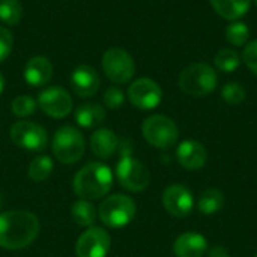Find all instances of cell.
<instances>
[{
	"mask_svg": "<svg viewBox=\"0 0 257 257\" xmlns=\"http://www.w3.org/2000/svg\"><path fill=\"white\" fill-rule=\"evenodd\" d=\"M39 235V220L29 211H8L0 214V247L21 250Z\"/></svg>",
	"mask_w": 257,
	"mask_h": 257,
	"instance_id": "cell-1",
	"label": "cell"
},
{
	"mask_svg": "<svg viewBox=\"0 0 257 257\" xmlns=\"http://www.w3.org/2000/svg\"><path fill=\"white\" fill-rule=\"evenodd\" d=\"M113 185V172L102 163H89L81 167L74 181V193L83 200H98L108 194Z\"/></svg>",
	"mask_w": 257,
	"mask_h": 257,
	"instance_id": "cell-2",
	"label": "cell"
},
{
	"mask_svg": "<svg viewBox=\"0 0 257 257\" xmlns=\"http://www.w3.org/2000/svg\"><path fill=\"white\" fill-rule=\"evenodd\" d=\"M218 77L217 72L208 63H191L182 69L179 75V87L184 93L202 98L212 93L217 89Z\"/></svg>",
	"mask_w": 257,
	"mask_h": 257,
	"instance_id": "cell-3",
	"label": "cell"
},
{
	"mask_svg": "<svg viewBox=\"0 0 257 257\" xmlns=\"http://www.w3.org/2000/svg\"><path fill=\"white\" fill-rule=\"evenodd\" d=\"M53 154L62 164H75L86 151L83 134L72 125L60 126L53 137Z\"/></svg>",
	"mask_w": 257,
	"mask_h": 257,
	"instance_id": "cell-4",
	"label": "cell"
},
{
	"mask_svg": "<svg viewBox=\"0 0 257 257\" xmlns=\"http://www.w3.org/2000/svg\"><path fill=\"white\" fill-rule=\"evenodd\" d=\"M137 212L136 202L126 194L108 196L98 209V217L101 221L113 229H120L128 226Z\"/></svg>",
	"mask_w": 257,
	"mask_h": 257,
	"instance_id": "cell-5",
	"label": "cell"
},
{
	"mask_svg": "<svg viewBox=\"0 0 257 257\" xmlns=\"http://www.w3.org/2000/svg\"><path fill=\"white\" fill-rule=\"evenodd\" d=\"M142 134L149 145L158 149H170L179 139L176 123L163 114H154L145 119L142 123Z\"/></svg>",
	"mask_w": 257,
	"mask_h": 257,
	"instance_id": "cell-6",
	"label": "cell"
},
{
	"mask_svg": "<svg viewBox=\"0 0 257 257\" xmlns=\"http://www.w3.org/2000/svg\"><path fill=\"white\" fill-rule=\"evenodd\" d=\"M102 69L113 83L125 84L134 77L136 63L133 56L126 50L120 47H113L108 48L102 56Z\"/></svg>",
	"mask_w": 257,
	"mask_h": 257,
	"instance_id": "cell-7",
	"label": "cell"
},
{
	"mask_svg": "<svg viewBox=\"0 0 257 257\" xmlns=\"http://www.w3.org/2000/svg\"><path fill=\"white\" fill-rule=\"evenodd\" d=\"M116 176L119 184L133 193H140L148 188L151 182L149 170L137 158L125 154L116 166Z\"/></svg>",
	"mask_w": 257,
	"mask_h": 257,
	"instance_id": "cell-8",
	"label": "cell"
},
{
	"mask_svg": "<svg viewBox=\"0 0 257 257\" xmlns=\"http://www.w3.org/2000/svg\"><path fill=\"white\" fill-rule=\"evenodd\" d=\"M9 136L15 146L30 152H41L48 143L47 131L41 125L29 120H20L14 123L9 130Z\"/></svg>",
	"mask_w": 257,
	"mask_h": 257,
	"instance_id": "cell-9",
	"label": "cell"
},
{
	"mask_svg": "<svg viewBox=\"0 0 257 257\" xmlns=\"http://www.w3.org/2000/svg\"><path fill=\"white\" fill-rule=\"evenodd\" d=\"M38 107L50 117L62 119L72 111V98L63 87H48L38 96Z\"/></svg>",
	"mask_w": 257,
	"mask_h": 257,
	"instance_id": "cell-10",
	"label": "cell"
},
{
	"mask_svg": "<svg viewBox=\"0 0 257 257\" xmlns=\"http://www.w3.org/2000/svg\"><path fill=\"white\" fill-rule=\"evenodd\" d=\"M111 239L102 227H87L75 244L77 257H105L110 251Z\"/></svg>",
	"mask_w": 257,
	"mask_h": 257,
	"instance_id": "cell-11",
	"label": "cell"
},
{
	"mask_svg": "<svg viewBox=\"0 0 257 257\" xmlns=\"http://www.w3.org/2000/svg\"><path fill=\"white\" fill-rule=\"evenodd\" d=\"M128 99L140 110H152L160 105L163 90L157 81L151 78H139L128 87Z\"/></svg>",
	"mask_w": 257,
	"mask_h": 257,
	"instance_id": "cell-12",
	"label": "cell"
},
{
	"mask_svg": "<svg viewBox=\"0 0 257 257\" xmlns=\"http://www.w3.org/2000/svg\"><path fill=\"white\" fill-rule=\"evenodd\" d=\"M163 206L175 218H185L193 212V193L182 184H172L163 193Z\"/></svg>",
	"mask_w": 257,
	"mask_h": 257,
	"instance_id": "cell-13",
	"label": "cell"
},
{
	"mask_svg": "<svg viewBox=\"0 0 257 257\" xmlns=\"http://www.w3.org/2000/svg\"><path fill=\"white\" fill-rule=\"evenodd\" d=\"M71 87L74 93H77L81 98H90L96 95L101 86V78L95 68L89 65H80L77 66L71 74Z\"/></svg>",
	"mask_w": 257,
	"mask_h": 257,
	"instance_id": "cell-14",
	"label": "cell"
},
{
	"mask_svg": "<svg viewBox=\"0 0 257 257\" xmlns=\"http://www.w3.org/2000/svg\"><path fill=\"white\" fill-rule=\"evenodd\" d=\"M176 161L185 170H199L208 161L206 148L196 140H184L176 149Z\"/></svg>",
	"mask_w": 257,
	"mask_h": 257,
	"instance_id": "cell-15",
	"label": "cell"
},
{
	"mask_svg": "<svg viewBox=\"0 0 257 257\" xmlns=\"http://www.w3.org/2000/svg\"><path fill=\"white\" fill-rule=\"evenodd\" d=\"M173 253L176 257H203L208 253V241L202 233L185 232L175 239Z\"/></svg>",
	"mask_w": 257,
	"mask_h": 257,
	"instance_id": "cell-16",
	"label": "cell"
},
{
	"mask_svg": "<svg viewBox=\"0 0 257 257\" xmlns=\"http://www.w3.org/2000/svg\"><path fill=\"white\" fill-rule=\"evenodd\" d=\"M23 75L24 80L33 87L45 86L53 77V65L47 57L35 56L29 59V62L26 63Z\"/></svg>",
	"mask_w": 257,
	"mask_h": 257,
	"instance_id": "cell-17",
	"label": "cell"
},
{
	"mask_svg": "<svg viewBox=\"0 0 257 257\" xmlns=\"http://www.w3.org/2000/svg\"><path fill=\"white\" fill-rule=\"evenodd\" d=\"M117 146H119V139L108 128H99L90 137L92 152L102 160L111 157L117 151Z\"/></svg>",
	"mask_w": 257,
	"mask_h": 257,
	"instance_id": "cell-18",
	"label": "cell"
},
{
	"mask_svg": "<svg viewBox=\"0 0 257 257\" xmlns=\"http://www.w3.org/2000/svg\"><path fill=\"white\" fill-rule=\"evenodd\" d=\"M105 119V110L101 104L86 102L75 110V122L81 128H95L99 126Z\"/></svg>",
	"mask_w": 257,
	"mask_h": 257,
	"instance_id": "cell-19",
	"label": "cell"
},
{
	"mask_svg": "<svg viewBox=\"0 0 257 257\" xmlns=\"http://www.w3.org/2000/svg\"><path fill=\"white\" fill-rule=\"evenodd\" d=\"M214 11L230 21H235L241 17H244L251 5V0H209Z\"/></svg>",
	"mask_w": 257,
	"mask_h": 257,
	"instance_id": "cell-20",
	"label": "cell"
},
{
	"mask_svg": "<svg viewBox=\"0 0 257 257\" xmlns=\"http://www.w3.org/2000/svg\"><path fill=\"white\" fill-rule=\"evenodd\" d=\"M224 206V194L217 188L205 190L197 202V208L205 215H214Z\"/></svg>",
	"mask_w": 257,
	"mask_h": 257,
	"instance_id": "cell-21",
	"label": "cell"
},
{
	"mask_svg": "<svg viewBox=\"0 0 257 257\" xmlns=\"http://www.w3.org/2000/svg\"><path fill=\"white\" fill-rule=\"evenodd\" d=\"M71 217L81 227H92L96 220V208L89 200H77L71 206Z\"/></svg>",
	"mask_w": 257,
	"mask_h": 257,
	"instance_id": "cell-22",
	"label": "cell"
},
{
	"mask_svg": "<svg viewBox=\"0 0 257 257\" xmlns=\"http://www.w3.org/2000/svg\"><path fill=\"white\" fill-rule=\"evenodd\" d=\"M53 169H54L53 160L48 155H41L32 160L29 166V176L35 182H44L45 179L51 176Z\"/></svg>",
	"mask_w": 257,
	"mask_h": 257,
	"instance_id": "cell-23",
	"label": "cell"
},
{
	"mask_svg": "<svg viewBox=\"0 0 257 257\" xmlns=\"http://www.w3.org/2000/svg\"><path fill=\"white\" fill-rule=\"evenodd\" d=\"M215 66L223 72H233L241 65V56L233 48H221L215 54Z\"/></svg>",
	"mask_w": 257,
	"mask_h": 257,
	"instance_id": "cell-24",
	"label": "cell"
},
{
	"mask_svg": "<svg viewBox=\"0 0 257 257\" xmlns=\"http://www.w3.org/2000/svg\"><path fill=\"white\" fill-rule=\"evenodd\" d=\"M23 17L20 0H0V20L8 26H17Z\"/></svg>",
	"mask_w": 257,
	"mask_h": 257,
	"instance_id": "cell-25",
	"label": "cell"
},
{
	"mask_svg": "<svg viewBox=\"0 0 257 257\" xmlns=\"http://www.w3.org/2000/svg\"><path fill=\"white\" fill-rule=\"evenodd\" d=\"M250 38V29L242 21H233L226 29V39L233 47H244Z\"/></svg>",
	"mask_w": 257,
	"mask_h": 257,
	"instance_id": "cell-26",
	"label": "cell"
},
{
	"mask_svg": "<svg viewBox=\"0 0 257 257\" xmlns=\"http://www.w3.org/2000/svg\"><path fill=\"white\" fill-rule=\"evenodd\" d=\"M36 107H38V102L32 96H29V95H20L11 104L12 113L15 116H18V117H29V116H32L36 111Z\"/></svg>",
	"mask_w": 257,
	"mask_h": 257,
	"instance_id": "cell-27",
	"label": "cell"
},
{
	"mask_svg": "<svg viewBox=\"0 0 257 257\" xmlns=\"http://www.w3.org/2000/svg\"><path fill=\"white\" fill-rule=\"evenodd\" d=\"M245 96H247V92H245V89L239 83L230 81V83H226L223 86L221 98L227 104H230V105H239V104H242L245 101Z\"/></svg>",
	"mask_w": 257,
	"mask_h": 257,
	"instance_id": "cell-28",
	"label": "cell"
},
{
	"mask_svg": "<svg viewBox=\"0 0 257 257\" xmlns=\"http://www.w3.org/2000/svg\"><path fill=\"white\" fill-rule=\"evenodd\" d=\"M125 102V93L119 89V87H108L104 93V104L105 107H108L110 110H116L119 107H122Z\"/></svg>",
	"mask_w": 257,
	"mask_h": 257,
	"instance_id": "cell-29",
	"label": "cell"
},
{
	"mask_svg": "<svg viewBox=\"0 0 257 257\" xmlns=\"http://www.w3.org/2000/svg\"><path fill=\"white\" fill-rule=\"evenodd\" d=\"M14 48V36L12 33L0 26V62L6 60Z\"/></svg>",
	"mask_w": 257,
	"mask_h": 257,
	"instance_id": "cell-30",
	"label": "cell"
},
{
	"mask_svg": "<svg viewBox=\"0 0 257 257\" xmlns=\"http://www.w3.org/2000/svg\"><path fill=\"white\" fill-rule=\"evenodd\" d=\"M242 60L257 77V39L247 44V47L242 51Z\"/></svg>",
	"mask_w": 257,
	"mask_h": 257,
	"instance_id": "cell-31",
	"label": "cell"
},
{
	"mask_svg": "<svg viewBox=\"0 0 257 257\" xmlns=\"http://www.w3.org/2000/svg\"><path fill=\"white\" fill-rule=\"evenodd\" d=\"M208 257H230L229 251L223 245H215L208 251Z\"/></svg>",
	"mask_w": 257,
	"mask_h": 257,
	"instance_id": "cell-32",
	"label": "cell"
},
{
	"mask_svg": "<svg viewBox=\"0 0 257 257\" xmlns=\"http://www.w3.org/2000/svg\"><path fill=\"white\" fill-rule=\"evenodd\" d=\"M3 89H5V77H3V74L0 72V93L3 92Z\"/></svg>",
	"mask_w": 257,
	"mask_h": 257,
	"instance_id": "cell-33",
	"label": "cell"
},
{
	"mask_svg": "<svg viewBox=\"0 0 257 257\" xmlns=\"http://www.w3.org/2000/svg\"><path fill=\"white\" fill-rule=\"evenodd\" d=\"M0 208H2V197H0Z\"/></svg>",
	"mask_w": 257,
	"mask_h": 257,
	"instance_id": "cell-34",
	"label": "cell"
},
{
	"mask_svg": "<svg viewBox=\"0 0 257 257\" xmlns=\"http://www.w3.org/2000/svg\"><path fill=\"white\" fill-rule=\"evenodd\" d=\"M254 3H256V6H257V0H254Z\"/></svg>",
	"mask_w": 257,
	"mask_h": 257,
	"instance_id": "cell-35",
	"label": "cell"
},
{
	"mask_svg": "<svg viewBox=\"0 0 257 257\" xmlns=\"http://www.w3.org/2000/svg\"><path fill=\"white\" fill-rule=\"evenodd\" d=\"M256 257H257V254H256Z\"/></svg>",
	"mask_w": 257,
	"mask_h": 257,
	"instance_id": "cell-36",
	"label": "cell"
}]
</instances>
